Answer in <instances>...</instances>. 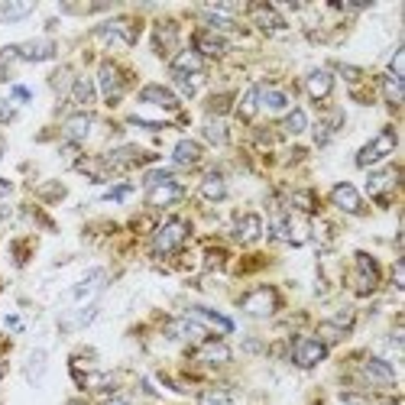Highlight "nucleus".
Returning a JSON list of instances; mask_svg holds the SVG:
<instances>
[{
  "label": "nucleus",
  "mask_w": 405,
  "mask_h": 405,
  "mask_svg": "<svg viewBox=\"0 0 405 405\" xmlns=\"http://www.w3.org/2000/svg\"><path fill=\"white\" fill-rule=\"evenodd\" d=\"M399 146V136L392 127H386V130L379 133V136H373V140L363 146V150L357 152V166H363V169H370V166H376V162H383L386 156H392Z\"/></svg>",
  "instance_id": "1"
},
{
  "label": "nucleus",
  "mask_w": 405,
  "mask_h": 405,
  "mask_svg": "<svg viewBox=\"0 0 405 405\" xmlns=\"http://www.w3.org/2000/svg\"><path fill=\"white\" fill-rule=\"evenodd\" d=\"M240 308H244L250 318H269V315L279 308V295H276V289L263 285V289H253L246 299H240Z\"/></svg>",
  "instance_id": "2"
},
{
  "label": "nucleus",
  "mask_w": 405,
  "mask_h": 405,
  "mask_svg": "<svg viewBox=\"0 0 405 405\" xmlns=\"http://www.w3.org/2000/svg\"><path fill=\"white\" fill-rule=\"evenodd\" d=\"M185 237H189V224L185 221H169V224H162L152 237V250L156 253H175L182 244H185Z\"/></svg>",
  "instance_id": "3"
},
{
  "label": "nucleus",
  "mask_w": 405,
  "mask_h": 405,
  "mask_svg": "<svg viewBox=\"0 0 405 405\" xmlns=\"http://www.w3.org/2000/svg\"><path fill=\"white\" fill-rule=\"evenodd\" d=\"M324 357H328V344H324V340H315V338L295 340V350H292L295 367L311 370V367H318Z\"/></svg>",
  "instance_id": "4"
},
{
  "label": "nucleus",
  "mask_w": 405,
  "mask_h": 405,
  "mask_svg": "<svg viewBox=\"0 0 405 405\" xmlns=\"http://www.w3.org/2000/svg\"><path fill=\"white\" fill-rule=\"evenodd\" d=\"M13 56H19L23 62H49V58H56V42L52 39H29V42L13 46Z\"/></svg>",
  "instance_id": "5"
},
{
  "label": "nucleus",
  "mask_w": 405,
  "mask_h": 405,
  "mask_svg": "<svg viewBox=\"0 0 405 405\" xmlns=\"http://www.w3.org/2000/svg\"><path fill=\"white\" fill-rule=\"evenodd\" d=\"M182 195H185V189H182L175 179H169V182H159V185L146 189V205L150 207H169V205H175Z\"/></svg>",
  "instance_id": "6"
},
{
  "label": "nucleus",
  "mask_w": 405,
  "mask_h": 405,
  "mask_svg": "<svg viewBox=\"0 0 405 405\" xmlns=\"http://www.w3.org/2000/svg\"><path fill=\"white\" fill-rule=\"evenodd\" d=\"M97 39L101 42H117V46H133L136 42V33L127 19H111V23H104L97 26Z\"/></svg>",
  "instance_id": "7"
},
{
  "label": "nucleus",
  "mask_w": 405,
  "mask_h": 405,
  "mask_svg": "<svg viewBox=\"0 0 405 405\" xmlns=\"http://www.w3.org/2000/svg\"><path fill=\"white\" fill-rule=\"evenodd\" d=\"M331 201L340 207V211H347V214H360L363 211V198H360V191L350 185V182H338L334 189H331Z\"/></svg>",
  "instance_id": "8"
},
{
  "label": "nucleus",
  "mask_w": 405,
  "mask_h": 405,
  "mask_svg": "<svg viewBox=\"0 0 405 405\" xmlns=\"http://www.w3.org/2000/svg\"><path fill=\"white\" fill-rule=\"evenodd\" d=\"M166 338H172V340H205L207 331L201 328L195 318H175V321L166 324Z\"/></svg>",
  "instance_id": "9"
},
{
  "label": "nucleus",
  "mask_w": 405,
  "mask_h": 405,
  "mask_svg": "<svg viewBox=\"0 0 405 405\" xmlns=\"http://www.w3.org/2000/svg\"><path fill=\"white\" fill-rule=\"evenodd\" d=\"M357 273H360L357 276V292L370 295L379 283V269H376V263H373V256L370 253H357Z\"/></svg>",
  "instance_id": "10"
},
{
  "label": "nucleus",
  "mask_w": 405,
  "mask_h": 405,
  "mask_svg": "<svg viewBox=\"0 0 405 405\" xmlns=\"http://www.w3.org/2000/svg\"><path fill=\"white\" fill-rule=\"evenodd\" d=\"M97 88L107 97V104H113L120 97V72H117L113 62H101V68H97Z\"/></svg>",
  "instance_id": "11"
},
{
  "label": "nucleus",
  "mask_w": 405,
  "mask_h": 405,
  "mask_svg": "<svg viewBox=\"0 0 405 405\" xmlns=\"http://www.w3.org/2000/svg\"><path fill=\"white\" fill-rule=\"evenodd\" d=\"M305 91H308L311 101H324V97L334 91V75L328 68H315L308 78H305Z\"/></svg>",
  "instance_id": "12"
},
{
  "label": "nucleus",
  "mask_w": 405,
  "mask_h": 405,
  "mask_svg": "<svg viewBox=\"0 0 405 405\" xmlns=\"http://www.w3.org/2000/svg\"><path fill=\"white\" fill-rule=\"evenodd\" d=\"M140 101L143 104H156V107H162V111H175V107H179V97L172 95L169 88H162V85H146L140 91Z\"/></svg>",
  "instance_id": "13"
},
{
  "label": "nucleus",
  "mask_w": 405,
  "mask_h": 405,
  "mask_svg": "<svg viewBox=\"0 0 405 405\" xmlns=\"http://www.w3.org/2000/svg\"><path fill=\"white\" fill-rule=\"evenodd\" d=\"M189 318H195L201 324V328H214V331H221V334H230L234 331V321L230 318H224V315H217V311H211V308H205V305H198V308H191V315Z\"/></svg>",
  "instance_id": "14"
},
{
  "label": "nucleus",
  "mask_w": 405,
  "mask_h": 405,
  "mask_svg": "<svg viewBox=\"0 0 405 405\" xmlns=\"http://www.w3.org/2000/svg\"><path fill=\"white\" fill-rule=\"evenodd\" d=\"M195 52H198L201 58H217V56H224L227 52V42L221 36H217V33H195Z\"/></svg>",
  "instance_id": "15"
},
{
  "label": "nucleus",
  "mask_w": 405,
  "mask_h": 405,
  "mask_svg": "<svg viewBox=\"0 0 405 405\" xmlns=\"http://www.w3.org/2000/svg\"><path fill=\"white\" fill-rule=\"evenodd\" d=\"M91 127H95V117H91L88 111H78V113H72V117L65 120V136L72 143H81L88 133H91Z\"/></svg>",
  "instance_id": "16"
},
{
  "label": "nucleus",
  "mask_w": 405,
  "mask_h": 405,
  "mask_svg": "<svg viewBox=\"0 0 405 405\" xmlns=\"http://www.w3.org/2000/svg\"><path fill=\"white\" fill-rule=\"evenodd\" d=\"M250 17H253V23L260 29H266V33H283L285 29V19L279 17V13H276V7H253L250 10Z\"/></svg>",
  "instance_id": "17"
},
{
  "label": "nucleus",
  "mask_w": 405,
  "mask_h": 405,
  "mask_svg": "<svg viewBox=\"0 0 405 405\" xmlns=\"http://www.w3.org/2000/svg\"><path fill=\"white\" fill-rule=\"evenodd\" d=\"M201 65H205V58L195 49H185V52H179L172 58V72L175 75H201Z\"/></svg>",
  "instance_id": "18"
},
{
  "label": "nucleus",
  "mask_w": 405,
  "mask_h": 405,
  "mask_svg": "<svg viewBox=\"0 0 405 405\" xmlns=\"http://www.w3.org/2000/svg\"><path fill=\"white\" fill-rule=\"evenodd\" d=\"M260 111L266 113H285L289 111V97L279 88H260Z\"/></svg>",
  "instance_id": "19"
},
{
  "label": "nucleus",
  "mask_w": 405,
  "mask_h": 405,
  "mask_svg": "<svg viewBox=\"0 0 405 405\" xmlns=\"http://www.w3.org/2000/svg\"><path fill=\"white\" fill-rule=\"evenodd\" d=\"M263 234V221L260 214H244L237 221V240H244V244H256Z\"/></svg>",
  "instance_id": "20"
},
{
  "label": "nucleus",
  "mask_w": 405,
  "mask_h": 405,
  "mask_svg": "<svg viewBox=\"0 0 405 405\" xmlns=\"http://www.w3.org/2000/svg\"><path fill=\"white\" fill-rule=\"evenodd\" d=\"M367 379L370 383H379V386H392L396 383V370L389 367L386 360H367Z\"/></svg>",
  "instance_id": "21"
},
{
  "label": "nucleus",
  "mask_w": 405,
  "mask_h": 405,
  "mask_svg": "<svg viewBox=\"0 0 405 405\" xmlns=\"http://www.w3.org/2000/svg\"><path fill=\"white\" fill-rule=\"evenodd\" d=\"M396 179H399V172L396 169H383V172H373L367 179V191L373 195V198H379V195H386L392 185H396Z\"/></svg>",
  "instance_id": "22"
},
{
  "label": "nucleus",
  "mask_w": 405,
  "mask_h": 405,
  "mask_svg": "<svg viewBox=\"0 0 405 405\" xmlns=\"http://www.w3.org/2000/svg\"><path fill=\"white\" fill-rule=\"evenodd\" d=\"M201 159V146L195 140H179L175 150H172V162L175 166H195Z\"/></svg>",
  "instance_id": "23"
},
{
  "label": "nucleus",
  "mask_w": 405,
  "mask_h": 405,
  "mask_svg": "<svg viewBox=\"0 0 405 405\" xmlns=\"http://www.w3.org/2000/svg\"><path fill=\"white\" fill-rule=\"evenodd\" d=\"M198 360L201 363H227L230 360V347L224 340H205L198 350Z\"/></svg>",
  "instance_id": "24"
},
{
  "label": "nucleus",
  "mask_w": 405,
  "mask_h": 405,
  "mask_svg": "<svg viewBox=\"0 0 405 405\" xmlns=\"http://www.w3.org/2000/svg\"><path fill=\"white\" fill-rule=\"evenodd\" d=\"M101 285H104V273L97 269V273H91L85 279V283H78L75 289H72V302H85V299H91V295L101 292Z\"/></svg>",
  "instance_id": "25"
},
{
  "label": "nucleus",
  "mask_w": 405,
  "mask_h": 405,
  "mask_svg": "<svg viewBox=\"0 0 405 405\" xmlns=\"http://www.w3.org/2000/svg\"><path fill=\"white\" fill-rule=\"evenodd\" d=\"M201 198L207 201H224L227 198V182L217 175V172H211V175H205V182H201Z\"/></svg>",
  "instance_id": "26"
},
{
  "label": "nucleus",
  "mask_w": 405,
  "mask_h": 405,
  "mask_svg": "<svg viewBox=\"0 0 405 405\" xmlns=\"http://www.w3.org/2000/svg\"><path fill=\"white\" fill-rule=\"evenodd\" d=\"M201 133H205V140L214 143V146H224L227 136H230V133H227V123L221 120V117H207L205 127H201Z\"/></svg>",
  "instance_id": "27"
},
{
  "label": "nucleus",
  "mask_w": 405,
  "mask_h": 405,
  "mask_svg": "<svg viewBox=\"0 0 405 405\" xmlns=\"http://www.w3.org/2000/svg\"><path fill=\"white\" fill-rule=\"evenodd\" d=\"M285 240L295 246H302L308 240V224H305L302 217H285Z\"/></svg>",
  "instance_id": "28"
},
{
  "label": "nucleus",
  "mask_w": 405,
  "mask_h": 405,
  "mask_svg": "<svg viewBox=\"0 0 405 405\" xmlns=\"http://www.w3.org/2000/svg\"><path fill=\"white\" fill-rule=\"evenodd\" d=\"M46 360H49L46 350H33V354H29V360H26V379L29 383H39V379H42V373H46Z\"/></svg>",
  "instance_id": "29"
},
{
  "label": "nucleus",
  "mask_w": 405,
  "mask_h": 405,
  "mask_svg": "<svg viewBox=\"0 0 405 405\" xmlns=\"http://www.w3.org/2000/svg\"><path fill=\"white\" fill-rule=\"evenodd\" d=\"M172 46H175V26L172 23H159L156 26V52L166 56V52H172Z\"/></svg>",
  "instance_id": "30"
},
{
  "label": "nucleus",
  "mask_w": 405,
  "mask_h": 405,
  "mask_svg": "<svg viewBox=\"0 0 405 405\" xmlns=\"http://www.w3.org/2000/svg\"><path fill=\"white\" fill-rule=\"evenodd\" d=\"M256 111H260V88H250L237 104V113H240V120H250Z\"/></svg>",
  "instance_id": "31"
},
{
  "label": "nucleus",
  "mask_w": 405,
  "mask_h": 405,
  "mask_svg": "<svg viewBox=\"0 0 405 405\" xmlns=\"http://www.w3.org/2000/svg\"><path fill=\"white\" fill-rule=\"evenodd\" d=\"M140 159H143V152L136 150V146H123V150L107 156V166H136Z\"/></svg>",
  "instance_id": "32"
},
{
  "label": "nucleus",
  "mask_w": 405,
  "mask_h": 405,
  "mask_svg": "<svg viewBox=\"0 0 405 405\" xmlns=\"http://www.w3.org/2000/svg\"><path fill=\"white\" fill-rule=\"evenodd\" d=\"M33 10L36 7H33L29 0H23V3H3V7H0V19H3V23H13V19L29 17Z\"/></svg>",
  "instance_id": "33"
},
{
  "label": "nucleus",
  "mask_w": 405,
  "mask_h": 405,
  "mask_svg": "<svg viewBox=\"0 0 405 405\" xmlns=\"http://www.w3.org/2000/svg\"><path fill=\"white\" fill-rule=\"evenodd\" d=\"M305 127H308V117H305L302 107H295V111L285 113V120H283V130H285V133L299 136V133H305Z\"/></svg>",
  "instance_id": "34"
},
{
  "label": "nucleus",
  "mask_w": 405,
  "mask_h": 405,
  "mask_svg": "<svg viewBox=\"0 0 405 405\" xmlns=\"http://www.w3.org/2000/svg\"><path fill=\"white\" fill-rule=\"evenodd\" d=\"M201 17H205V23L214 29V33H230V29L237 26L230 17H224V13H214V10H201Z\"/></svg>",
  "instance_id": "35"
},
{
  "label": "nucleus",
  "mask_w": 405,
  "mask_h": 405,
  "mask_svg": "<svg viewBox=\"0 0 405 405\" xmlns=\"http://www.w3.org/2000/svg\"><path fill=\"white\" fill-rule=\"evenodd\" d=\"M383 95H386V101L392 104V107H399L402 104V95H405V85L399 81V78H383Z\"/></svg>",
  "instance_id": "36"
},
{
  "label": "nucleus",
  "mask_w": 405,
  "mask_h": 405,
  "mask_svg": "<svg viewBox=\"0 0 405 405\" xmlns=\"http://www.w3.org/2000/svg\"><path fill=\"white\" fill-rule=\"evenodd\" d=\"M72 97H75L78 104H91L95 101V81H91V78H78L75 85H72Z\"/></svg>",
  "instance_id": "37"
},
{
  "label": "nucleus",
  "mask_w": 405,
  "mask_h": 405,
  "mask_svg": "<svg viewBox=\"0 0 405 405\" xmlns=\"http://www.w3.org/2000/svg\"><path fill=\"white\" fill-rule=\"evenodd\" d=\"M198 405H230V392H224V389H205L198 396Z\"/></svg>",
  "instance_id": "38"
},
{
  "label": "nucleus",
  "mask_w": 405,
  "mask_h": 405,
  "mask_svg": "<svg viewBox=\"0 0 405 405\" xmlns=\"http://www.w3.org/2000/svg\"><path fill=\"white\" fill-rule=\"evenodd\" d=\"M52 88H56L58 95L72 91V68H58L56 75H52Z\"/></svg>",
  "instance_id": "39"
},
{
  "label": "nucleus",
  "mask_w": 405,
  "mask_h": 405,
  "mask_svg": "<svg viewBox=\"0 0 405 405\" xmlns=\"http://www.w3.org/2000/svg\"><path fill=\"white\" fill-rule=\"evenodd\" d=\"M389 72H392V78H399L402 81L405 78V49L399 46L396 52H392V62H389Z\"/></svg>",
  "instance_id": "40"
},
{
  "label": "nucleus",
  "mask_w": 405,
  "mask_h": 405,
  "mask_svg": "<svg viewBox=\"0 0 405 405\" xmlns=\"http://www.w3.org/2000/svg\"><path fill=\"white\" fill-rule=\"evenodd\" d=\"M172 179V172L169 169H156V172H146V189H152V185H159V182H169Z\"/></svg>",
  "instance_id": "41"
},
{
  "label": "nucleus",
  "mask_w": 405,
  "mask_h": 405,
  "mask_svg": "<svg viewBox=\"0 0 405 405\" xmlns=\"http://www.w3.org/2000/svg\"><path fill=\"white\" fill-rule=\"evenodd\" d=\"M39 195H42L46 201H58V198H65V189H62L58 182H52V185H46V189L39 191Z\"/></svg>",
  "instance_id": "42"
},
{
  "label": "nucleus",
  "mask_w": 405,
  "mask_h": 405,
  "mask_svg": "<svg viewBox=\"0 0 405 405\" xmlns=\"http://www.w3.org/2000/svg\"><path fill=\"white\" fill-rule=\"evenodd\" d=\"M392 285H396L399 292L405 289V266H402V260H399V263L392 266Z\"/></svg>",
  "instance_id": "43"
},
{
  "label": "nucleus",
  "mask_w": 405,
  "mask_h": 405,
  "mask_svg": "<svg viewBox=\"0 0 405 405\" xmlns=\"http://www.w3.org/2000/svg\"><path fill=\"white\" fill-rule=\"evenodd\" d=\"M130 195V185H117V189H111L107 195H104V201H120Z\"/></svg>",
  "instance_id": "44"
},
{
  "label": "nucleus",
  "mask_w": 405,
  "mask_h": 405,
  "mask_svg": "<svg viewBox=\"0 0 405 405\" xmlns=\"http://www.w3.org/2000/svg\"><path fill=\"white\" fill-rule=\"evenodd\" d=\"M13 117H17V111H13V107H10V104L0 97V123H10Z\"/></svg>",
  "instance_id": "45"
},
{
  "label": "nucleus",
  "mask_w": 405,
  "mask_h": 405,
  "mask_svg": "<svg viewBox=\"0 0 405 405\" xmlns=\"http://www.w3.org/2000/svg\"><path fill=\"white\" fill-rule=\"evenodd\" d=\"M295 205L302 207V211H311V205H315V201H311L308 191H299V195H295Z\"/></svg>",
  "instance_id": "46"
},
{
  "label": "nucleus",
  "mask_w": 405,
  "mask_h": 405,
  "mask_svg": "<svg viewBox=\"0 0 405 405\" xmlns=\"http://www.w3.org/2000/svg\"><path fill=\"white\" fill-rule=\"evenodd\" d=\"M340 75H347V81H357L360 72H357V68H350V65H340Z\"/></svg>",
  "instance_id": "47"
},
{
  "label": "nucleus",
  "mask_w": 405,
  "mask_h": 405,
  "mask_svg": "<svg viewBox=\"0 0 405 405\" xmlns=\"http://www.w3.org/2000/svg\"><path fill=\"white\" fill-rule=\"evenodd\" d=\"M10 189H13V185H10L7 179H0V198H7V195H10Z\"/></svg>",
  "instance_id": "48"
},
{
  "label": "nucleus",
  "mask_w": 405,
  "mask_h": 405,
  "mask_svg": "<svg viewBox=\"0 0 405 405\" xmlns=\"http://www.w3.org/2000/svg\"><path fill=\"white\" fill-rule=\"evenodd\" d=\"M13 97H19V101H29V91H26V88H13Z\"/></svg>",
  "instance_id": "49"
},
{
  "label": "nucleus",
  "mask_w": 405,
  "mask_h": 405,
  "mask_svg": "<svg viewBox=\"0 0 405 405\" xmlns=\"http://www.w3.org/2000/svg\"><path fill=\"white\" fill-rule=\"evenodd\" d=\"M104 405H130V402H127V399H123V396H113V399H107V402H104Z\"/></svg>",
  "instance_id": "50"
},
{
  "label": "nucleus",
  "mask_w": 405,
  "mask_h": 405,
  "mask_svg": "<svg viewBox=\"0 0 405 405\" xmlns=\"http://www.w3.org/2000/svg\"><path fill=\"white\" fill-rule=\"evenodd\" d=\"M344 402H347V405H363V399H360V396H344Z\"/></svg>",
  "instance_id": "51"
},
{
  "label": "nucleus",
  "mask_w": 405,
  "mask_h": 405,
  "mask_svg": "<svg viewBox=\"0 0 405 405\" xmlns=\"http://www.w3.org/2000/svg\"><path fill=\"white\" fill-rule=\"evenodd\" d=\"M0 156H3V140H0Z\"/></svg>",
  "instance_id": "52"
},
{
  "label": "nucleus",
  "mask_w": 405,
  "mask_h": 405,
  "mask_svg": "<svg viewBox=\"0 0 405 405\" xmlns=\"http://www.w3.org/2000/svg\"><path fill=\"white\" fill-rule=\"evenodd\" d=\"M0 379H3V363H0Z\"/></svg>",
  "instance_id": "53"
},
{
  "label": "nucleus",
  "mask_w": 405,
  "mask_h": 405,
  "mask_svg": "<svg viewBox=\"0 0 405 405\" xmlns=\"http://www.w3.org/2000/svg\"><path fill=\"white\" fill-rule=\"evenodd\" d=\"M383 405H396V402H383Z\"/></svg>",
  "instance_id": "54"
}]
</instances>
